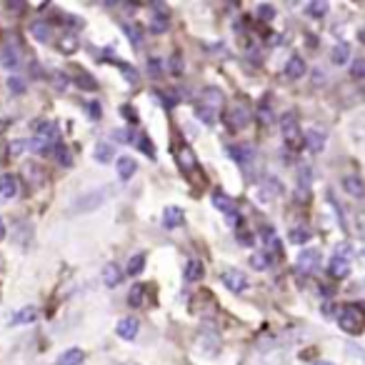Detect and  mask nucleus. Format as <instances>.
<instances>
[{
    "label": "nucleus",
    "mask_w": 365,
    "mask_h": 365,
    "mask_svg": "<svg viewBox=\"0 0 365 365\" xmlns=\"http://www.w3.org/2000/svg\"><path fill=\"white\" fill-rule=\"evenodd\" d=\"M338 325L343 333L358 335L365 325V308H360V305H343L338 315Z\"/></svg>",
    "instance_id": "f257e3e1"
},
{
    "label": "nucleus",
    "mask_w": 365,
    "mask_h": 365,
    "mask_svg": "<svg viewBox=\"0 0 365 365\" xmlns=\"http://www.w3.org/2000/svg\"><path fill=\"white\" fill-rule=\"evenodd\" d=\"M280 135H283V143L290 148V150H298L300 143H303V130H300L298 113L288 110L283 118H280Z\"/></svg>",
    "instance_id": "f03ea898"
},
{
    "label": "nucleus",
    "mask_w": 365,
    "mask_h": 365,
    "mask_svg": "<svg viewBox=\"0 0 365 365\" xmlns=\"http://www.w3.org/2000/svg\"><path fill=\"white\" fill-rule=\"evenodd\" d=\"M223 120H225V125L235 133V130H243V128L253 120V113H250V108L245 106V103L238 101V103H233V106H230V110H225Z\"/></svg>",
    "instance_id": "7ed1b4c3"
},
{
    "label": "nucleus",
    "mask_w": 365,
    "mask_h": 365,
    "mask_svg": "<svg viewBox=\"0 0 365 365\" xmlns=\"http://www.w3.org/2000/svg\"><path fill=\"white\" fill-rule=\"evenodd\" d=\"M328 273L333 278H345L350 273V245H338V253L328 263Z\"/></svg>",
    "instance_id": "20e7f679"
},
{
    "label": "nucleus",
    "mask_w": 365,
    "mask_h": 365,
    "mask_svg": "<svg viewBox=\"0 0 365 365\" xmlns=\"http://www.w3.org/2000/svg\"><path fill=\"white\" fill-rule=\"evenodd\" d=\"M228 153H230V158H233L235 163H238L240 168L245 170V175H250L253 173V168H255V148L253 145H230L228 148Z\"/></svg>",
    "instance_id": "39448f33"
},
{
    "label": "nucleus",
    "mask_w": 365,
    "mask_h": 365,
    "mask_svg": "<svg viewBox=\"0 0 365 365\" xmlns=\"http://www.w3.org/2000/svg\"><path fill=\"white\" fill-rule=\"evenodd\" d=\"M110 198V188H98V190H91L88 195H83V198H78L76 203V210H83V213H91V210L101 208L106 200Z\"/></svg>",
    "instance_id": "423d86ee"
},
{
    "label": "nucleus",
    "mask_w": 365,
    "mask_h": 365,
    "mask_svg": "<svg viewBox=\"0 0 365 365\" xmlns=\"http://www.w3.org/2000/svg\"><path fill=\"white\" fill-rule=\"evenodd\" d=\"M280 193H283V182L273 175H263V180H260V190H258V200H263V203H273Z\"/></svg>",
    "instance_id": "0eeeda50"
},
{
    "label": "nucleus",
    "mask_w": 365,
    "mask_h": 365,
    "mask_svg": "<svg viewBox=\"0 0 365 365\" xmlns=\"http://www.w3.org/2000/svg\"><path fill=\"white\" fill-rule=\"evenodd\" d=\"M220 278H223V285L230 290V293H243V290L248 288V275H245L243 270L228 268Z\"/></svg>",
    "instance_id": "6e6552de"
},
{
    "label": "nucleus",
    "mask_w": 365,
    "mask_h": 365,
    "mask_svg": "<svg viewBox=\"0 0 365 365\" xmlns=\"http://www.w3.org/2000/svg\"><path fill=\"white\" fill-rule=\"evenodd\" d=\"M213 205L220 210V213L228 215L230 223H238V205H235V200H233V198H228L225 193L215 190V193H213Z\"/></svg>",
    "instance_id": "1a4fd4ad"
},
{
    "label": "nucleus",
    "mask_w": 365,
    "mask_h": 365,
    "mask_svg": "<svg viewBox=\"0 0 365 365\" xmlns=\"http://www.w3.org/2000/svg\"><path fill=\"white\" fill-rule=\"evenodd\" d=\"M318 263H320V253L315 248L300 250L298 260H295V265H298L300 273H313V270L318 268Z\"/></svg>",
    "instance_id": "9d476101"
},
{
    "label": "nucleus",
    "mask_w": 365,
    "mask_h": 365,
    "mask_svg": "<svg viewBox=\"0 0 365 365\" xmlns=\"http://www.w3.org/2000/svg\"><path fill=\"white\" fill-rule=\"evenodd\" d=\"M18 193H21V182L16 175H11V173L0 175V200H13L18 198Z\"/></svg>",
    "instance_id": "9b49d317"
},
{
    "label": "nucleus",
    "mask_w": 365,
    "mask_h": 365,
    "mask_svg": "<svg viewBox=\"0 0 365 365\" xmlns=\"http://www.w3.org/2000/svg\"><path fill=\"white\" fill-rule=\"evenodd\" d=\"M340 185H343V190L350 198H365V180L360 175H345L340 180Z\"/></svg>",
    "instance_id": "f8f14e48"
},
{
    "label": "nucleus",
    "mask_w": 365,
    "mask_h": 365,
    "mask_svg": "<svg viewBox=\"0 0 365 365\" xmlns=\"http://www.w3.org/2000/svg\"><path fill=\"white\" fill-rule=\"evenodd\" d=\"M0 63H3V68H6V71H18V68H21V63H23L21 51H18L16 46H6V48H3V53H0Z\"/></svg>",
    "instance_id": "ddd939ff"
},
{
    "label": "nucleus",
    "mask_w": 365,
    "mask_h": 365,
    "mask_svg": "<svg viewBox=\"0 0 365 365\" xmlns=\"http://www.w3.org/2000/svg\"><path fill=\"white\" fill-rule=\"evenodd\" d=\"M303 143L308 145L310 153H320L325 148V133L323 130H315V128H310V130L303 133Z\"/></svg>",
    "instance_id": "4468645a"
},
{
    "label": "nucleus",
    "mask_w": 365,
    "mask_h": 365,
    "mask_svg": "<svg viewBox=\"0 0 365 365\" xmlns=\"http://www.w3.org/2000/svg\"><path fill=\"white\" fill-rule=\"evenodd\" d=\"M182 218H185V215H182V210L178 208V205H168V208L163 210V228L175 230L178 225L182 223Z\"/></svg>",
    "instance_id": "2eb2a0df"
},
{
    "label": "nucleus",
    "mask_w": 365,
    "mask_h": 365,
    "mask_svg": "<svg viewBox=\"0 0 365 365\" xmlns=\"http://www.w3.org/2000/svg\"><path fill=\"white\" fill-rule=\"evenodd\" d=\"M23 178L31 182L33 188H38V185H43V180H46V173H43V168L36 165V163H26V165H23Z\"/></svg>",
    "instance_id": "dca6fc26"
},
{
    "label": "nucleus",
    "mask_w": 365,
    "mask_h": 365,
    "mask_svg": "<svg viewBox=\"0 0 365 365\" xmlns=\"http://www.w3.org/2000/svg\"><path fill=\"white\" fill-rule=\"evenodd\" d=\"M31 36L36 38L38 43H51L53 41V26L46 21H36L31 23Z\"/></svg>",
    "instance_id": "f3484780"
},
{
    "label": "nucleus",
    "mask_w": 365,
    "mask_h": 365,
    "mask_svg": "<svg viewBox=\"0 0 365 365\" xmlns=\"http://www.w3.org/2000/svg\"><path fill=\"white\" fill-rule=\"evenodd\" d=\"M135 170H138L135 158H130V155L118 158V178H120V180H130V178L135 175Z\"/></svg>",
    "instance_id": "a211bd4d"
},
{
    "label": "nucleus",
    "mask_w": 365,
    "mask_h": 365,
    "mask_svg": "<svg viewBox=\"0 0 365 365\" xmlns=\"http://www.w3.org/2000/svg\"><path fill=\"white\" fill-rule=\"evenodd\" d=\"M285 78L288 81H298V78H303L305 76V61L300 56H293L288 63H285Z\"/></svg>",
    "instance_id": "6ab92c4d"
},
{
    "label": "nucleus",
    "mask_w": 365,
    "mask_h": 365,
    "mask_svg": "<svg viewBox=\"0 0 365 365\" xmlns=\"http://www.w3.org/2000/svg\"><path fill=\"white\" fill-rule=\"evenodd\" d=\"M175 158H178V163H180V168H182V170H185V173L198 170V160H195L193 150H190L188 145H182L180 150L175 153Z\"/></svg>",
    "instance_id": "aec40b11"
},
{
    "label": "nucleus",
    "mask_w": 365,
    "mask_h": 365,
    "mask_svg": "<svg viewBox=\"0 0 365 365\" xmlns=\"http://www.w3.org/2000/svg\"><path fill=\"white\" fill-rule=\"evenodd\" d=\"M203 106H208L210 110L220 113L223 110V93L218 88H205L203 91Z\"/></svg>",
    "instance_id": "412c9836"
},
{
    "label": "nucleus",
    "mask_w": 365,
    "mask_h": 365,
    "mask_svg": "<svg viewBox=\"0 0 365 365\" xmlns=\"http://www.w3.org/2000/svg\"><path fill=\"white\" fill-rule=\"evenodd\" d=\"M138 330H140V323H138L135 318H123L120 323H118V335H120L123 340L138 338Z\"/></svg>",
    "instance_id": "4be33fe9"
},
{
    "label": "nucleus",
    "mask_w": 365,
    "mask_h": 365,
    "mask_svg": "<svg viewBox=\"0 0 365 365\" xmlns=\"http://www.w3.org/2000/svg\"><path fill=\"white\" fill-rule=\"evenodd\" d=\"M123 280V270L118 268L115 263H108L106 268H103V283L108 285V288H115V285H120Z\"/></svg>",
    "instance_id": "5701e85b"
},
{
    "label": "nucleus",
    "mask_w": 365,
    "mask_h": 365,
    "mask_svg": "<svg viewBox=\"0 0 365 365\" xmlns=\"http://www.w3.org/2000/svg\"><path fill=\"white\" fill-rule=\"evenodd\" d=\"M36 135L38 138H46V140H51V143H58V138H61V133H58V123H53V120L38 123Z\"/></svg>",
    "instance_id": "b1692460"
},
{
    "label": "nucleus",
    "mask_w": 365,
    "mask_h": 365,
    "mask_svg": "<svg viewBox=\"0 0 365 365\" xmlns=\"http://www.w3.org/2000/svg\"><path fill=\"white\" fill-rule=\"evenodd\" d=\"M83 358H86V353H83L81 348H68L61 353V358H58V365H81Z\"/></svg>",
    "instance_id": "393cba45"
},
{
    "label": "nucleus",
    "mask_w": 365,
    "mask_h": 365,
    "mask_svg": "<svg viewBox=\"0 0 365 365\" xmlns=\"http://www.w3.org/2000/svg\"><path fill=\"white\" fill-rule=\"evenodd\" d=\"M203 263L200 260H188L185 263V270H182V278L188 280V283H195V280H200L203 278Z\"/></svg>",
    "instance_id": "a878e982"
},
{
    "label": "nucleus",
    "mask_w": 365,
    "mask_h": 365,
    "mask_svg": "<svg viewBox=\"0 0 365 365\" xmlns=\"http://www.w3.org/2000/svg\"><path fill=\"white\" fill-rule=\"evenodd\" d=\"M310 180H313V173H310V168H303L298 178V200L310 198Z\"/></svg>",
    "instance_id": "bb28decb"
},
{
    "label": "nucleus",
    "mask_w": 365,
    "mask_h": 365,
    "mask_svg": "<svg viewBox=\"0 0 365 365\" xmlns=\"http://www.w3.org/2000/svg\"><path fill=\"white\" fill-rule=\"evenodd\" d=\"M33 320H38V308H36V305H26V308H21L16 315H13L11 323L13 325H23V323H33Z\"/></svg>",
    "instance_id": "cd10ccee"
},
{
    "label": "nucleus",
    "mask_w": 365,
    "mask_h": 365,
    "mask_svg": "<svg viewBox=\"0 0 365 365\" xmlns=\"http://www.w3.org/2000/svg\"><path fill=\"white\" fill-rule=\"evenodd\" d=\"M330 61L335 63V66H343V63L350 61V46L348 43H338V46L333 48V53H330Z\"/></svg>",
    "instance_id": "c85d7f7f"
},
{
    "label": "nucleus",
    "mask_w": 365,
    "mask_h": 365,
    "mask_svg": "<svg viewBox=\"0 0 365 365\" xmlns=\"http://www.w3.org/2000/svg\"><path fill=\"white\" fill-rule=\"evenodd\" d=\"M250 265H253L255 270H268L270 265H273V258L268 255V250H258V253L250 255Z\"/></svg>",
    "instance_id": "c756f323"
},
{
    "label": "nucleus",
    "mask_w": 365,
    "mask_h": 365,
    "mask_svg": "<svg viewBox=\"0 0 365 365\" xmlns=\"http://www.w3.org/2000/svg\"><path fill=\"white\" fill-rule=\"evenodd\" d=\"M113 155H115V153H113V145H110V143H98V145H96V153H93V158H96L98 163H103V165H106V163H110V160H113Z\"/></svg>",
    "instance_id": "7c9ffc66"
},
{
    "label": "nucleus",
    "mask_w": 365,
    "mask_h": 365,
    "mask_svg": "<svg viewBox=\"0 0 365 365\" xmlns=\"http://www.w3.org/2000/svg\"><path fill=\"white\" fill-rule=\"evenodd\" d=\"M53 148H56V143L46 140V138H33L31 140V150L38 153V155H48V153H53Z\"/></svg>",
    "instance_id": "2f4dec72"
},
{
    "label": "nucleus",
    "mask_w": 365,
    "mask_h": 365,
    "mask_svg": "<svg viewBox=\"0 0 365 365\" xmlns=\"http://www.w3.org/2000/svg\"><path fill=\"white\" fill-rule=\"evenodd\" d=\"M195 115H198V120H203L205 125H215V120H218V115H220V113L210 110L208 106H203V103H200V106L195 108Z\"/></svg>",
    "instance_id": "473e14b6"
},
{
    "label": "nucleus",
    "mask_w": 365,
    "mask_h": 365,
    "mask_svg": "<svg viewBox=\"0 0 365 365\" xmlns=\"http://www.w3.org/2000/svg\"><path fill=\"white\" fill-rule=\"evenodd\" d=\"M123 33H125L128 41H130L135 48H140V46H143V28H138V26H130V23H125V26H123Z\"/></svg>",
    "instance_id": "72a5a7b5"
},
{
    "label": "nucleus",
    "mask_w": 365,
    "mask_h": 365,
    "mask_svg": "<svg viewBox=\"0 0 365 365\" xmlns=\"http://www.w3.org/2000/svg\"><path fill=\"white\" fill-rule=\"evenodd\" d=\"M288 238H290V243H295V245H303V243H308V240L313 238V233H310V230L305 228V225H303V228H300V225H298V228H293V230H290V235H288Z\"/></svg>",
    "instance_id": "f704fd0d"
},
{
    "label": "nucleus",
    "mask_w": 365,
    "mask_h": 365,
    "mask_svg": "<svg viewBox=\"0 0 365 365\" xmlns=\"http://www.w3.org/2000/svg\"><path fill=\"white\" fill-rule=\"evenodd\" d=\"M145 268V253H135L128 260V275H140V270Z\"/></svg>",
    "instance_id": "c9c22d12"
},
{
    "label": "nucleus",
    "mask_w": 365,
    "mask_h": 365,
    "mask_svg": "<svg viewBox=\"0 0 365 365\" xmlns=\"http://www.w3.org/2000/svg\"><path fill=\"white\" fill-rule=\"evenodd\" d=\"M53 155H56V160L61 163V165H66V168H71V165H73L71 153H68V148L63 145V143H56V148H53Z\"/></svg>",
    "instance_id": "e433bc0d"
},
{
    "label": "nucleus",
    "mask_w": 365,
    "mask_h": 365,
    "mask_svg": "<svg viewBox=\"0 0 365 365\" xmlns=\"http://www.w3.org/2000/svg\"><path fill=\"white\" fill-rule=\"evenodd\" d=\"M78 51V38L73 36V33H63L61 38V53H66V56H71V53Z\"/></svg>",
    "instance_id": "4c0bfd02"
},
{
    "label": "nucleus",
    "mask_w": 365,
    "mask_h": 365,
    "mask_svg": "<svg viewBox=\"0 0 365 365\" xmlns=\"http://www.w3.org/2000/svg\"><path fill=\"white\" fill-rule=\"evenodd\" d=\"M143 300H145V288H143V285H133L130 293H128V303H130L133 308H140Z\"/></svg>",
    "instance_id": "58836bf2"
},
{
    "label": "nucleus",
    "mask_w": 365,
    "mask_h": 365,
    "mask_svg": "<svg viewBox=\"0 0 365 365\" xmlns=\"http://www.w3.org/2000/svg\"><path fill=\"white\" fill-rule=\"evenodd\" d=\"M328 3H320V0H313V3H308L305 6V11H308V16H313V18H323L325 13H328Z\"/></svg>",
    "instance_id": "ea45409f"
},
{
    "label": "nucleus",
    "mask_w": 365,
    "mask_h": 365,
    "mask_svg": "<svg viewBox=\"0 0 365 365\" xmlns=\"http://www.w3.org/2000/svg\"><path fill=\"white\" fill-rule=\"evenodd\" d=\"M135 143H138V148H140V150L145 153L148 158H155V145H153L150 138H148L145 133H140V135L135 138Z\"/></svg>",
    "instance_id": "a19ab883"
},
{
    "label": "nucleus",
    "mask_w": 365,
    "mask_h": 365,
    "mask_svg": "<svg viewBox=\"0 0 365 365\" xmlns=\"http://www.w3.org/2000/svg\"><path fill=\"white\" fill-rule=\"evenodd\" d=\"M153 33H165L168 31V13H155V18L150 21Z\"/></svg>",
    "instance_id": "79ce46f5"
},
{
    "label": "nucleus",
    "mask_w": 365,
    "mask_h": 365,
    "mask_svg": "<svg viewBox=\"0 0 365 365\" xmlns=\"http://www.w3.org/2000/svg\"><path fill=\"white\" fill-rule=\"evenodd\" d=\"M258 118H260V123H263V125H270V123L275 120L273 108H270V103H260V108H258Z\"/></svg>",
    "instance_id": "37998d69"
},
{
    "label": "nucleus",
    "mask_w": 365,
    "mask_h": 365,
    "mask_svg": "<svg viewBox=\"0 0 365 365\" xmlns=\"http://www.w3.org/2000/svg\"><path fill=\"white\" fill-rule=\"evenodd\" d=\"M76 81H78V86H81L83 91H96V88H98L96 78H93L91 73H81V76H78Z\"/></svg>",
    "instance_id": "c03bdc74"
},
{
    "label": "nucleus",
    "mask_w": 365,
    "mask_h": 365,
    "mask_svg": "<svg viewBox=\"0 0 365 365\" xmlns=\"http://www.w3.org/2000/svg\"><path fill=\"white\" fill-rule=\"evenodd\" d=\"M118 68H120V73H123V78H125L128 83H138V73H135V68L130 66V63H118Z\"/></svg>",
    "instance_id": "a18cd8bd"
},
{
    "label": "nucleus",
    "mask_w": 365,
    "mask_h": 365,
    "mask_svg": "<svg viewBox=\"0 0 365 365\" xmlns=\"http://www.w3.org/2000/svg\"><path fill=\"white\" fill-rule=\"evenodd\" d=\"M350 76H353L355 81H365V58H358V61H353Z\"/></svg>",
    "instance_id": "49530a36"
},
{
    "label": "nucleus",
    "mask_w": 365,
    "mask_h": 365,
    "mask_svg": "<svg viewBox=\"0 0 365 365\" xmlns=\"http://www.w3.org/2000/svg\"><path fill=\"white\" fill-rule=\"evenodd\" d=\"M8 88H11L13 96H23V93H26V81H23V78L13 76L11 81H8Z\"/></svg>",
    "instance_id": "de8ad7c7"
},
{
    "label": "nucleus",
    "mask_w": 365,
    "mask_h": 365,
    "mask_svg": "<svg viewBox=\"0 0 365 365\" xmlns=\"http://www.w3.org/2000/svg\"><path fill=\"white\" fill-rule=\"evenodd\" d=\"M160 73H163V61L160 58H150V61H148V76L160 78Z\"/></svg>",
    "instance_id": "09e8293b"
},
{
    "label": "nucleus",
    "mask_w": 365,
    "mask_h": 365,
    "mask_svg": "<svg viewBox=\"0 0 365 365\" xmlns=\"http://www.w3.org/2000/svg\"><path fill=\"white\" fill-rule=\"evenodd\" d=\"M258 18H260V21H265V23L273 21V18H275V8L270 6V3H265V6H258Z\"/></svg>",
    "instance_id": "8fccbe9b"
},
{
    "label": "nucleus",
    "mask_w": 365,
    "mask_h": 365,
    "mask_svg": "<svg viewBox=\"0 0 365 365\" xmlns=\"http://www.w3.org/2000/svg\"><path fill=\"white\" fill-rule=\"evenodd\" d=\"M68 83H71V78H68L66 73H56V76H53V88H56V91H66Z\"/></svg>",
    "instance_id": "3c124183"
},
{
    "label": "nucleus",
    "mask_w": 365,
    "mask_h": 365,
    "mask_svg": "<svg viewBox=\"0 0 365 365\" xmlns=\"http://www.w3.org/2000/svg\"><path fill=\"white\" fill-rule=\"evenodd\" d=\"M31 148V140H13L11 143V155H21Z\"/></svg>",
    "instance_id": "603ef678"
},
{
    "label": "nucleus",
    "mask_w": 365,
    "mask_h": 365,
    "mask_svg": "<svg viewBox=\"0 0 365 365\" xmlns=\"http://www.w3.org/2000/svg\"><path fill=\"white\" fill-rule=\"evenodd\" d=\"M160 101H165V106L168 108H173L178 103V93L175 91H163L160 93Z\"/></svg>",
    "instance_id": "864d4df0"
},
{
    "label": "nucleus",
    "mask_w": 365,
    "mask_h": 365,
    "mask_svg": "<svg viewBox=\"0 0 365 365\" xmlns=\"http://www.w3.org/2000/svg\"><path fill=\"white\" fill-rule=\"evenodd\" d=\"M170 71L175 73V76H180V73H182V58H180V53H175V56L170 58Z\"/></svg>",
    "instance_id": "5fc2aeb1"
},
{
    "label": "nucleus",
    "mask_w": 365,
    "mask_h": 365,
    "mask_svg": "<svg viewBox=\"0 0 365 365\" xmlns=\"http://www.w3.org/2000/svg\"><path fill=\"white\" fill-rule=\"evenodd\" d=\"M120 115L125 118V120H130V123H138L135 108H133V106H123V108H120Z\"/></svg>",
    "instance_id": "6e6d98bb"
},
{
    "label": "nucleus",
    "mask_w": 365,
    "mask_h": 365,
    "mask_svg": "<svg viewBox=\"0 0 365 365\" xmlns=\"http://www.w3.org/2000/svg\"><path fill=\"white\" fill-rule=\"evenodd\" d=\"M88 115H91V120H98L101 118V106L98 103H88Z\"/></svg>",
    "instance_id": "4d7b16f0"
},
{
    "label": "nucleus",
    "mask_w": 365,
    "mask_h": 365,
    "mask_svg": "<svg viewBox=\"0 0 365 365\" xmlns=\"http://www.w3.org/2000/svg\"><path fill=\"white\" fill-rule=\"evenodd\" d=\"M115 140L130 143V140H133V133H130V130H115Z\"/></svg>",
    "instance_id": "13d9d810"
},
{
    "label": "nucleus",
    "mask_w": 365,
    "mask_h": 365,
    "mask_svg": "<svg viewBox=\"0 0 365 365\" xmlns=\"http://www.w3.org/2000/svg\"><path fill=\"white\" fill-rule=\"evenodd\" d=\"M348 350L353 355H358V358H363L365 360V348H360V345H355V343H348Z\"/></svg>",
    "instance_id": "bf43d9fd"
},
{
    "label": "nucleus",
    "mask_w": 365,
    "mask_h": 365,
    "mask_svg": "<svg viewBox=\"0 0 365 365\" xmlns=\"http://www.w3.org/2000/svg\"><path fill=\"white\" fill-rule=\"evenodd\" d=\"M3 238H6V220L0 218V240H3Z\"/></svg>",
    "instance_id": "052dcab7"
},
{
    "label": "nucleus",
    "mask_w": 365,
    "mask_h": 365,
    "mask_svg": "<svg viewBox=\"0 0 365 365\" xmlns=\"http://www.w3.org/2000/svg\"><path fill=\"white\" fill-rule=\"evenodd\" d=\"M358 38H360V43H365V28H363V31L358 33Z\"/></svg>",
    "instance_id": "680f3d73"
},
{
    "label": "nucleus",
    "mask_w": 365,
    "mask_h": 365,
    "mask_svg": "<svg viewBox=\"0 0 365 365\" xmlns=\"http://www.w3.org/2000/svg\"><path fill=\"white\" fill-rule=\"evenodd\" d=\"M315 365H333V363H328V360H320V363H315Z\"/></svg>",
    "instance_id": "e2e57ef3"
},
{
    "label": "nucleus",
    "mask_w": 365,
    "mask_h": 365,
    "mask_svg": "<svg viewBox=\"0 0 365 365\" xmlns=\"http://www.w3.org/2000/svg\"><path fill=\"white\" fill-rule=\"evenodd\" d=\"M0 133H3V120H0Z\"/></svg>",
    "instance_id": "0e129e2a"
}]
</instances>
